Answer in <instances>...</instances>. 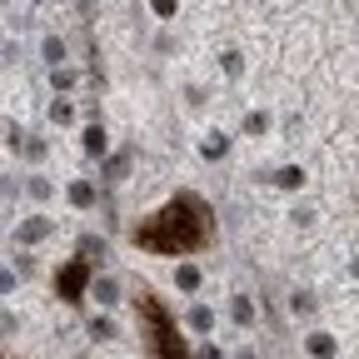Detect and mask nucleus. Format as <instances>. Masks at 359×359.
Here are the masks:
<instances>
[{
    "label": "nucleus",
    "mask_w": 359,
    "mask_h": 359,
    "mask_svg": "<svg viewBox=\"0 0 359 359\" xmlns=\"http://www.w3.org/2000/svg\"><path fill=\"white\" fill-rule=\"evenodd\" d=\"M130 245L140 255H165V259L205 255L215 245V205L200 190H175L130 230Z\"/></svg>",
    "instance_id": "nucleus-1"
},
{
    "label": "nucleus",
    "mask_w": 359,
    "mask_h": 359,
    "mask_svg": "<svg viewBox=\"0 0 359 359\" xmlns=\"http://www.w3.org/2000/svg\"><path fill=\"white\" fill-rule=\"evenodd\" d=\"M130 309H135V339H140L145 359H195V344L180 325V314L165 304L155 285H135Z\"/></svg>",
    "instance_id": "nucleus-2"
}]
</instances>
